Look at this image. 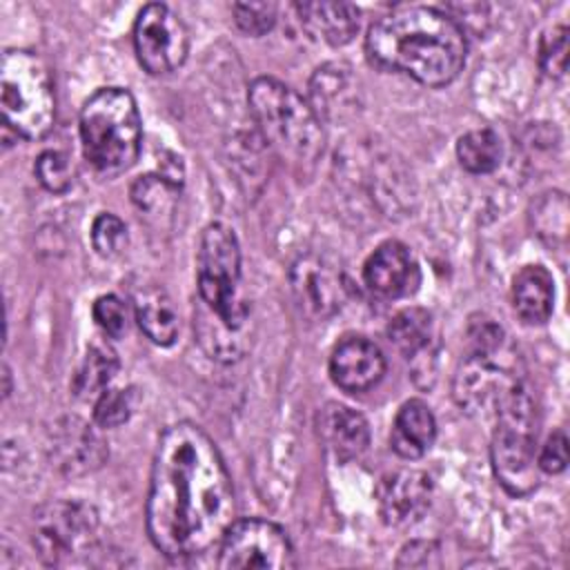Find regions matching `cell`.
Wrapping results in <instances>:
<instances>
[{
    "label": "cell",
    "instance_id": "cell-1",
    "mask_svg": "<svg viewBox=\"0 0 570 570\" xmlns=\"http://www.w3.org/2000/svg\"><path fill=\"white\" fill-rule=\"evenodd\" d=\"M234 521V485L216 443L196 423L169 425L154 452L145 505L156 550L171 559L203 554Z\"/></svg>",
    "mask_w": 570,
    "mask_h": 570
},
{
    "label": "cell",
    "instance_id": "cell-2",
    "mask_svg": "<svg viewBox=\"0 0 570 570\" xmlns=\"http://www.w3.org/2000/svg\"><path fill=\"white\" fill-rule=\"evenodd\" d=\"M365 53L372 65L425 87L452 82L465 65L463 27L434 7H401L370 24Z\"/></svg>",
    "mask_w": 570,
    "mask_h": 570
},
{
    "label": "cell",
    "instance_id": "cell-3",
    "mask_svg": "<svg viewBox=\"0 0 570 570\" xmlns=\"http://www.w3.org/2000/svg\"><path fill=\"white\" fill-rule=\"evenodd\" d=\"M196 285V341L216 361H238L249 347V301L243 289L238 238L223 223L207 225L200 236Z\"/></svg>",
    "mask_w": 570,
    "mask_h": 570
},
{
    "label": "cell",
    "instance_id": "cell-4",
    "mask_svg": "<svg viewBox=\"0 0 570 570\" xmlns=\"http://www.w3.org/2000/svg\"><path fill=\"white\" fill-rule=\"evenodd\" d=\"M247 102L263 140L294 169L305 171L323 154L325 131L314 107L289 85L261 76L249 85Z\"/></svg>",
    "mask_w": 570,
    "mask_h": 570
},
{
    "label": "cell",
    "instance_id": "cell-5",
    "mask_svg": "<svg viewBox=\"0 0 570 570\" xmlns=\"http://www.w3.org/2000/svg\"><path fill=\"white\" fill-rule=\"evenodd\" d=\"M80 140L85 158L100 174L129 169L140 156L142 125L136 98L122 87L94 91L80 109Z\"/></svg>",
    "mask_w": 570,
    "mask_h": 570
},
{
    "label": "cell",
    "instance_id": "cell-6",
    "mask_svg": "<svg viewBox=\"0 0 570 570\" xmlns=\"http://www.w3.org/2000/svg\"><path fill=\"white\" fill-rule=\"evenodd\" d=\"M470 350L459 363L452 394L472 416H494L503 399L523 381L519 358L503 350V332L492 321L470 327Z\"/></svg>",
    "mask_w": 570,
    "mask_h": 570
},
{
    "label": "cell",
    "instance_id": "cell-7",
    "mask_svg": "<svg viewBox=\"0 0 570 570\" xmlns=\"http://www.w3.org/2000/svg\"><path fill=\"white\" fill-rule=\"evenodd\" d=\"M2 127L18 138H45L56 120V91L47 62L29 49H7L0 62Z\"/></svg>",
    "mask_w": 570,
    "mask_h": 570
},
{
    "label": "cell",
    "instance_id": "cell-8",
    "mask_svg": "<svg viewBox=\"0 0 570 570\" xmlns=\"http://www.w3.org/2000/svg\"><path fill=\"white\" fill-rule=\"evenodd\" d=\"M490 443L497 481L510 497H528L539 485L537 465V403L530 385L521 381L499 405Z\"/></svg>",
    "mask_w": 570,
    "mask_h": 570
},
{
    "label": "cell",
    "instance_id": "cell-9",
    "mask_svg": "<svg viewBox=\"0 0 570 570\" xmlns=\"http://www.w3.org/2000/svg\"><path fill=\"white\" fill-rule=\"evenodd\" d=\"M98 517L80 501H51L33 514V548L47 566H65L94 552Z\"/></svg>",
    "mask_w": 570,
    "mask_h": 570
},
{
    "label": "cell",
    "instance_id": "cell-10",
    "mask_svg": "<svg viewBox=\"0 0 570 570\" xmlns=\"http://www.w3.org/2000/svg\"><path fill=\"white\" fill-rule=\"evenodd\" d=\"M218 566L289 570L296 566V557L281 525L267 519H236L218 543Z\"/></svg>",
    "mask_w": 570,
    "mask_h": 570
},
{
    "label": "cell",
    "instance_id": "cell-11",
    "mask_svg": "<svg viewBox=\"0 0 570 570\" xmlns=\"http://www.w3.org/2000/svg\"><path fill=\"white\" fill-rule=\"evenodd\" d=\"M134 51L147 73L167 76L187 60L189 31L167 4H145L134 22Z\"/></svg>",
    "mask_w": 570,
    "mask_h": 570
},
{
    "label": "cell",
    "instance_id": "cell-12",
    "mask_svg": "<svg viewBox=\"0 0 570 570\" xmlns=\"http://www.w3.org/2000/svg\"><path fill=\"white\" fill-rule=\"evenodd\" d=\"M289 289L296 307L309 321H325L334 316L347 296L343 272L316 254H303L292 263Z\"/></svg>",
    "mask_w": 570,
    "mask_h": 570
},
{
    "label": "cell",
    "instance_id": "cell-13",
    "mask_svg": "<svg viewBox=\"0 0 570 570\" xmlns=\"http://www.w3.org/2000/svg\"><path fill=\"white\" fill-rule=\"evenodd\" d=\"M432 479L423 470H396L376 485V508L383 523L405 528L423 519L432 503Z\"/></svg>",
    "mask_w": 570,
    "mask_h": 570
},
{
    "label": "cell",
    "instance_id": "cell-14",
    "mask_svg": "<svg viewBox=\"0 0 570 570\" xmlns=\"http://www.w3.org/2000/svg\"><path fill=\"white\" fill-rule=\"evenodd\" d=\"M363 281L376 296L401 298L416 292L421 272L407 245L401 240H385L365 261Z\"/></svg>",
    "mask_w": 570,
    "mask_h": 570
},
{
    "label": "cell",
    "instance_id": "cell-15",
    "mask_svg": "<svg viewBox=\"0 0 570 570\" xmlns=\"http://www.w3.org/2000/svg\"><path fill=\"white\" fill-rule=\"evenodd\" d=\"M385 374V356L367 336H345L330 354V376L350 394L372 390Z\"/></svg>",
    "mask_w": 570,
    "mask_h": 570
},
{
    "label": "cell",
    "instance_id": "cell-16",
    "mask_svg": "<svg viewBox=\"0 0 570 570\" xmlns=\"http://www.w3.org/2000/svg\"><path fill=\"white\" fill-rule=\"evenodd\" d=\"M49 448L56 468L65 474H87L107 456L100 436L91 430V425L76 416H67L56 423Z\"/></svg>",
    "mask_w": 570,
    "mask_h": 570
},
{
    "label": "cell",
    "instance_id": "cell-17",
    "mask_svg": "<svg viewBox=\"0 0 570 570\" xmlns=\"http://www.w3.org/2000/svg\"><path fill=\"white\" fill-rule=\"evenodd\" d=\"M316 430L321 443L338 463H350L363 456L370 445V425L365 416L347 405L327 403L316 416Z\"/></svg>",
    "mask_w": 570,
    "mask_h": 570
},
{
    "label": "cell",
    "instance_id": "cell-18",
    "mask_svg": "<svg viewBox=\"0 0 570 570\" xmlns=\"http://www.w3.org/2000/svg\"><path fill=\"white\" fill-rule=\"evenodd\" d=\"M294 9L307 36L332 47L352 42L361 24V11L352 2H296Z\"/></svg>",
    "mask_w": 570,
    "mask_h": 570
},
{
    "label": "cell",
    "instance_id": "cell-19",
    "mask_svg": "<svg viewBox=\"0 0 570 570\" xmlns=\"http://www.w3.org/2000/svg\"><path fill=\"white\" fill-rule=\"evenodd\" d=\"M512 309L525 325H543L554 307V281L543 265H525L512 278Z\"/></svg>",
    "mask_w": 570,
    "mask_h": 570
},
{
    "label": "cell",
    "instance_id": "cell-20",
    "mask_svg": "<svg viewBox=\"0 0 570 570\" xmlns=\"http://www.w3.org/2000/svg\"><path fill=\"white\" fill-rule=\"evenodd\" d=\"M436 439V419L428 403L419 399L405 401L392 423L390 448L401 459H421Z\"/></svg>",
    "mask_w": 570,
    "mask_h": 570
},
{
    "label": "cell",
    "instance_id": "cell-21",
    "mask_svg": "<svg viewBox=\"0 0 570 570\" xmlns=\"http://www.w3.org/2000/svg\"><path fill=\"white\" fill-rule=\"evenodd\" d=\"M134 314L140 332L156 345H171L178 336V314L163 287L147 285L134 294Z\"/></svg>",
    "mask_w": 570,
    "mask_h": 570
},
{
    "label": "cell",
    "instance_id": "cell-22",
    "mask_svg": "<svg viewBox=\"0 0 570 570\" xmlns=\"http://www.w3.org/2000/svg\"><path fill=\"white\" fill-rule=\"evenodd\" d=\"M309 96L314 111L327 118L341 116L354 98V78L345 65L330 62L316 69L309 80Z\"/></svg>",
    "mask_w": 570,
    "mask_h": 570
},
{
    "label": "cell",
    "instance_id": "cell-23",
    "mask_svg": "<svg viewBox=\"0 0 570 570\" xmlns=\"http://www.w3.org/2000/svg\"><path fill=\"white\" fill-rule=\"evenodd\" d=\"M116 372H118L116 352L107 345H91L80 367L73 374L71 392L82 401L98 399L109 387Z\"/></svg>",
    "mask_w": 570,
    "mask_h": 570
},
{
    "label": "cell",
    "instance_id": "cell-24",
    "mask_svg": "<svg viewBox=\"0 0 570 570\" xmlns=\"http://www.w3.org/2000/svg\"><path fill=\"white\" fill-rule=\"evenodd\" d=\"M456 158L470 174H490L501 165L503 145L494 129L479 127L465 131L456 142Z\"/></svg>",
    "mask_w": 570,
    "mask_h": 570
},
{
    "label": "cell",
    "instance_id": "cell-25",
    "mask_svg": "<svg viewBox=\"0 0 570 570\" xmlns=\"http://www.w3.org/2000/svg\"><path fill=\"white\" fill-rule=\"evenodd\" d=\"M432 336V316L423 307H405L387 323V341L405 356H414L428 347Z\"/></svg>",
    "mask_w": 570,
    "mask_h": 570
},
{
    "label": "cell",
    "instance_id": "cell-26",
    "mask_svg": "<svg viewBox=\"0 0 570 570\" xmlns=\"http://www.w3.org/2000/svg\"><path fill=\"white\" fill-rule=\"evenodd\" d=\"M129 196L140 212L160 216L174 209L178 198V183L165 174H145L131 183Z\"/></svg>",
    "mask_w": 570,
    "mask_h": 570
},
{
    "label": "cell",
    "instance_id": "cell-27",
    "mask_svg": "<svg viewBox=\"0 0 570 570\" xmlns=\"http://www.w3.org/2000/svg\"><path fill=\"white\" fill-rule=\"evenodd\" d=\"M129 243V234L125 223L109 212H102L91 223V245L98 256L116 258L125 252Z\"/></svg>",
    "mask_w": 570,
    "mask_h": 570
},
{
    "label": "cell",
    "instance_id": "cell-28",
    "mask_svg": "<svg viewBox=\"0 0 570 570\" xmlns=\"http://www.w3.org/2000/svg\"><path fill=\"white\" fill-rule=\"evenodd\" d=\"M33 171L38 176V183L51 191V194H65L73 183L71 163L62 151L47 149L36 158Z\"/></svg>",
    "mask_w": 570,
    "mask_h": 570
},
{
    "label": "cell",
    "instance_id": "cell-29",
    "mask_svg": "<svg viewBox=\"0 0 570 570\" xmlns=\"http://www.w3.org/2000/svg\"><path fill=\"white\" fill-rule=\"evenodd\" d=\"M134 412V390H105L94 403V421L100 428H118Z\"/></svg>",
    "mask_w": 570,
    "mask_h": 570
},
{
    "label": "cell",
    "instance_id": "cell-30",
    "mask_svg": "<svg viewBox=\"0 0 570 570\" xmlns=\"http://www.w3.org/2000/svg\"><path fill=\"white\" fill-rule=\"evenodd\" d=\"M539 67L550 78H561L568 67V27L559 24L543 33L539 42Z\"/></svg>",
    "mask_w": 570,
    "mask_h": 570
},
{
    "label": "cell",
    "instance_id": "cell-31",
    "mask_svg": "<svg viewBox=\"0 0 570 570\" xmlns=\"http://www.w3.org/2000/svg\"><path fill=\"white\" fill-rule=\"evenodd\" d=\"M236 27L247 36H265L276 24L274 2H236L232 4Z\"/></svg>",
    "mask_w": 570,
    "mask_h": 570
},
{
    "label": "cell",
    "instance_id": "cell-32",
    "mask_svg": "<svg viewBox=\"0 0 570 570\" xmlns=\"http://www.w3.org/2000/svg\"><path fill=\"white\" fill-rule=\"evenodd\" d=\"M91 314H94L96 325L109 338H120L125 334V330H127V309H125V303L118 296H114V294L98 296L94 301Z\"/></svg>",
    "mask_w": 570,
    "mask_h": 570
},
{
    "label": "cell",
    "instance_id": "cell-33",
    "mask_svg": "<svg viewBox=\"0 0 570 570\" xmlns=\"http://www.w3.org/2000/svg\"><path fill=\"white\" fill-rule=\"evenodd\" d=\"M537 465L539 470L548 472V474H559L566 470L568 465V439L561 430H554L548 441L543 443L539 456H537Z\"/></svg>",
    "mask_w": 570,
    "mask_h": 570
}]
</instances>
